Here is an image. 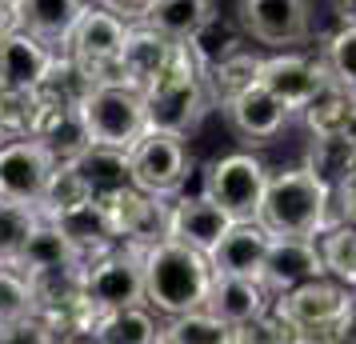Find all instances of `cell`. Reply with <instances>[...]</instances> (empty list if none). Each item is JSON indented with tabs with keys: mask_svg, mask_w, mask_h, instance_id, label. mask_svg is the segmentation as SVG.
Here are the masks:
<instances>
[{
	"mask_svg": "<svg viewBox=\"0 0 356 344\" xmlns=\"http://www.w3.org/2000/svg\"><path fill=\"white\" fill-rule=\"evenodd\" d=\"M212 264L204 252H196L177 240L145 248V304L161 316H184L209 304L212 293Z\"/></svg>",
	"mask_w": 356,
	"mask_h": 344,
	"instance_id": "obj_1",
	"label": "cell"
},
{
	"mask_svg": "<svg viewBox=\"0 0 356 344\" xmlns=\"http://www.w3.org/2000/svg\"><path fill=\"white\" fill-rule=\"evenodd\" d=\"M145 108H148V129H164L177 132V136H188L200 124V116L212 108L209 68L188 40L172 44V56H168L164 72L145 88Z\"/></svg>",
	"mask_w": 356,
	"mask_h": 344,
	"instance_id": "obj_2",
	"label": "cell"
},
{
	"mask_svg": "<svg viewBox=\"0 0 356 344\" xmlns=\"http://www.w3.org/2000/svg\"><path fill=\"white\" fill-rule=\"evenodd\" d=\"M257 220L273 236L316 240L332 224V188L316 181L308 168H284L268 177Z\"/></svg>",
	"mask_w": 356,
	"mask_h": 344,
	"instance_id": "obj_3",
	"label": "cell"
},
{
	"mask_svg": "<svg viewBox=\"0 0 356 344\" xmlns=\"http://www.w3.org/2000/svg\"><path fill=\"white\" fill-rule=\"evenodd\" d=\"M273 304L292 328L305 332L308 344H328L340 341V332L348 325V316L356 309V288H348L332 277H321L284 296H273Z\"/></svg>",
	"mask_w": 356,
	"mask_h": 344,
	"instance_id": "obj_4",
	"label": "cell"
},
{
	"mask_svg": "<svg viewBox=\"0 0 356 344\" xmlns=\"http://www.w3.org/2000/svg\"><path fill=\"white\" fill-rule=\"evenodd\" d=\"M129 33H132L129 20H120L116 13L100 8L97 0H92V4L84 8V17L76 20L72 36H68L65 56H72L92 84H124L120 56H124Z\"/></svg>",
	"mask_w": 356,
	"mask_h": 344,
	"instance_id": "obj_5",
	"label": "cell"
},
{
	"mask_svg": "<svg viewBox=\"0 0 356 344\" xmlns=\"http://www.w3.org/2000/svg\"><path fill=\"white\" fill-rule=\"evenodd\" d=\"M81 116H84V129L92 136V145L120 148V152H129L148 132L145 92L129 88V84H97L84 97Z\"/></svg>",
	"mask_w": 356,
	"mask_h": 344,
	"instance_id": "obj_6",
	"label": "cell"
},
{
	"mask_svg": "<svg viewBox=\"0 0 356 344\" xmlns=\"http://www.w3.org/2000/svg\"><path fill=\"white\" fill-rule=\"evenodd\" d=\"M84 296L100 312L145 304V248L116 245L92 261H84Z\"/></svg>",
	"mask_w": 356,
	"mask_h": 344,
	"instance_id": "obj_7",
	"label": "cell"
},
{
	"mask_svg": "<svg viewBox=\"0 0 356 344\" xmlns=\"http://www.w3.org/2000/svg\"><path fill=\"white\" fill-rule=\"evenodd\" d=\"M129 168H132V184L152 193V197H161V200L184 197L180 193L184 181H188V148H184V136L164 132V129H148L129 148Z\"/></svg>",
	"mask_w": 356,
	"mask_h": 344,
	"instance_id": "obj_8",
	"label": "cell"
},
{
	"mask_svg": "<svg viewBox=\"0 0 356 344\" xmlns=\"http://www.w3.org/2000/svg\"><path fill=\"white\" fill-rule=\"evenodd\" d=\"M268 168L252 152H228L209 164L204 172V197H212L232 220H257L264 188H268Z\"/></svg>",
	"mask_w": 356,
	"mask_h": 344,
	"instance_id": "obj_9",
	"label": "cell"
},
{
	"mask_svg": "<svg viewBox=\"0 0 356 344\" xmlns=\"http://www.w3.org/2000/svg\"><path fill=\"white\" fill-rule=\"evenodd\" d=\"M60 161L33 136H8L0 145V197L13 204H29L40 213L44 193L56 177Z\"/></svg>",
	"mask_w": 356,
	"mask_h": 344,
	"instance_id": "obj_10",
	"label": "cell"
},
{
	"mask_svg": "<svg viewBox=\"0 0 356 344\" xmlns=\"http://www.w3.org/2000/svg\"><path fill=\"white\" fill-rule=\"evenodd\" d=\"M236 17L248 40L284 52L312 36V4L308 0H241Z\"/></svg>",
	"mask_w": 356,
	"mask_h": 344,
	"instance_id": "obj_11",
	"label": "cell"
},
{
	"mask_svg": "<svg viewBox=\"0 0 356 344\" xmlns=\"http://www.w3.org/2000/svg\"><path fill=\"white\" fill-rule=\"evenodd\" d=\"M100 204L113 216V229H116L120 245L152 248V245H161V240H168V208H172L168 200L129 184L124 193H116L113 200H100Z\"/></svg>",
	"mask_w": 356,
	"mask_h": 344,
	"instance_id": "obj_12",
	"label": "cell"
},
{
	"mask_svg": "<svg viewBox=\"0 0 356 344\" xmlns=\"http://www.w3.org/2000/svg\"><path fill=\"white\" fill-rule=\"evenodd\" d=\"M260 84L289 113H305L308 104H312V97L328 84V68H324V60H308L300 52H276V56H264Z\"/></svg>",
	"mask_w": 356,
	"mask_h": 344,
	"instance_id": "obj_13",
	"label": "cell"
},
{
	"mask_svg": "<svg viewBox=\"0 0 356 344\" xmlns=\"http://www.w3.org/2000/svg\"><path fill=\"white\" fill-rule=\"evenodd\" d=\"M232 224H236V220H232L212 197H204V193H200V197H177L172 208H168V240L188 245V248H196V252H204V256L220 245V236H225Z\"/></svg>",
	"mask_w": 356,
	"mask_h": 344,
	"instance_id": "obj_14",
	"label": "cell"
},
{
	"mask_svg": "<svg viewBox=\"0 0 356 344\" xmlns=\"http://www.w3.org/2000/svg\"><path fill=\"white\" fill-rule=\"evenodd\" d=\"M328 277L321 256V245L316 240H292V236H273V248H268V261H264V272H260V284L273 296H284L292 288H300L308 280Z\"/></svg>",
	"mask_w": 356,
	"mask_h": 344,
	"instance_id": "obj_15",
	"label": "cell"
},
{
	"mask_svg": "<svg viewBox=\"0 0 356 344\" xmlns=\"http://www.w3.org/2000/svg\"><path fill=\"white\" fill-rule=\"evenodd\" d=\"M273 248V232L260 220H236L232 229L220 236V245L209 252V264L216 277H252L260 280L264 261Z\"/></svg>",
	"mask_w": 356,
	"mask_h": 344,
	"instance_id": "obj_16",
	"label": "cell"
},
{
	"mask_svg": "<svg viewBox=\"0 0 356 344\" xmlns=\"http://www.w3.org/2000/svg\"><path fill=\"white\" fill-rule=\"evenodd\" d=\"M60 52L49 49L44 40H36L33 33H8L0 40V88H17V92H36L40 81L49 76V68L56 65Z\"/></svg>",
	"mask_w": 356,
	"mask_h": 344,
	"instance_id": "obj_17",
	"label": "cell"
},
{
	"mask_svg": "<svg viewBox=\"0 0 356 344\" xmlns=\"http://www.w3.org/2000/svg\"><path fill=\"white\" fill-rule=\"evenodd\" d=\"M225 116H228V124L236 129L241 140H248V145H268L273 136H280V129L289 124L292 113L257 81L252 88H244L236 100H228Z\"/></svg>",
	"mask_w": 356,
	"mask_h": 344,
	"instance_id": "obj_18",
	"label": "cell"
},
{
	"mask_svg": "<svg viewBox=\"0 0 356 344\" xmlns=\"http://www.w3.org/2000/svg\"><path fill=\"white\" fill-rule=\"evenodd\" d=\"M204 309L220 316L228 328H244L273 309V293L252 277H216Z\"/></svg>",
	"mask_w": 356,
	"mask_h": 344,
	"instance_id": "obj_19",
	"label": "cell"
},
{
	"mask_svg": "<svg viewBox=\"0 0 356 344\" xmlns=\"http://www.w3.org/2000/svg\"><path fill=\"white\" fill-rule=\"evenodd\" d=\"M13 268H20L24 277H49V272H65V268H81V252L72 248V240H68L65 232L56 229L52 220H44L40 216V224L33 229V236H29V245L20 248L17 256H13Z\"/></svg>",
	"mask_w": 356,
	"mask_h": 344,
	"instance_id": "obj_20",
	"label": "cell"
},
{
	"mask_svg": "<svg viewBox=\"0 0 356 344\" xmlns=\"http://www.w3.org/2000/svg\"><path fill=\"white\" fill-rule=\"evenodd\" d=\"M36 104H40V100H36ZM29 136L40 140L60 164H72L81 152L92 148V136H88V129H84L81 108H52V104H40Z\"/></svg>",
	"mask_w": 356,
	"mask_h": 344,
	"instance_id": "obj_21",
	"label": "cell"
},
{
	"mask_svg": "<svg viewBox=\"0 0 356 344\" xmlns=\"http://www.w3.org/2000/svg\"><path fill=\"white\" fill-rule=\"evenodd\" d=\"M84 8H88V0H20L17 17H20V28L24 33H33L36 40H44L49 49L65 52L76 20L84 17Z\"/></svg>",
	"mask_w": 356,
	"mask_h": 344,
	"instance_id": "obj_22",
	"label": "cell"
},
{
	"mask_svg": "<svg viewBox=\"0 0 356 344\" xmlns=\"http://www.w3.org/2000/svg\"><path fill=\"white\" fill-rule=\"evenodd\" d=\"M52 224L72 240V248L81 252V261H92V256H100V252H108V248L120 245L116 240V229H113V216H108V208L100 200H84L76 208L52 216Z\"/></svg>",
	"mask_w": 356,
	"mask_h": 344,
	"instance_id": "obj_23",
	"label": "cell"
},
{
	"mask_svg": "<svg viewBox=\"0 0 356 344\" xmlns=\"http://www.w3.org/2000/svg\"><path fill=\"white\" fill-rule=\"evenodd\" d=\"M72 172L84 181V188H88L92 200H113L116 193H124L132 184L129 152L104 148V145H92L88 152H81V156L72 161Z\"/></svg>",
	"mask_w": 356,
	"mask_h": 344,
	"instance_id": "obj_24",
	"label": "cell"
},
{
	"mask_svg": "<svg viewBox=\"0 0 356 344\" xmlns=\"http://www.w3.org/2000/svg\"><path fill=\"white\" fill-rule=\"evenodd\" d=\"M168 56H172V40H168V36H161L156 28H148V24H132L129 44H124V56H120L124 84L145 92L148 84L164 72Z\"/></svg>",
	"mask_w": 356,
	"mask_h": 344,
	"instance_id": "obj_25",
	"label": "cell"
},
{
	"mask_svg": "<svg viewBox=\"0 0 356 344\" xmlns=\"http://www.w3.org/2000/svg\"><path fill=\"white\" fill-rule=\"evenodd\" d=\"M212 17H216L212 0H156L145 24L156 28L161 36H168L172 44H180V40H193Z\"/></svg>",
	"mask_w": 356,
	"mask_h": 344,
	"instance_id": "obj_26",
	"label": "cell"
},
{
	"mask_svg": "<svg viewBox=\"0 0 356 344\" xmlns=\"http://www.w3.org/2000/svg\"><path fill=\"white\" fill-rule=\"evenodd\" d=\"M260 65H264V56H257V52H248V49H236V52H228L225 60H216V65L209 68L212 104L225 108L228 100H236L244 88H252V84L260 81Z\"/></svg>",
	"mask_w": 356,
	"mask_h": 344,
	"instance_id": "obj_27",
	"label": "cell"
},
{
	"mask_svg": "<svg viewBox=\"0 0 356 344\" xmlns=\"http://www.w3.org/2000/svg\"><path fill=\"white\" fill-rule=\"evenodd\" d=\"M92 336H97V344H156L161 325L148 304H136V309L104 312L92 328Z\"/></svg>",
	"mask_w": 356,
	"mask_h": 344,
	"instance_id": "obj_28",
	"label": "cell"
},
{
	"mask_svg": "<svg viewBox=\"0 0 356 344\" xmlns=\"http://www.w3.org/2000/svg\"><path fill=\"white\" fill-rule=\"evenodd\" d=\"M232 336H236V328H228L209 309H196L184 316H168L161 325L156 344H232Z\"/></svg>",
	"mask_w": 356,
	"mask_h": 344,
	"instance_id": "obj_29",
	"label": "cell"
},
{
	"mask_svg": "<svg viewBox=\"0 0 356 344\" xmlns=\"http://www.w3.org/2000/svg\"><path fill=\"white\" fill-rule=\"evenodd\" d=\"M353 108H356V97H353V92L328 81L321 92L312 97V104H308L300 116H305V129L312 132V136H344Z\"/></svg>",
	"mask_w": 356,
	"mask_h": 344,
	"instance_id": "obj_30",
	"label": "cell"
},
{
	"mask_svg": "<svg viewBox=\"0 0 356 344\" xmlns=\"http://www.w3.org/2000/svg\"><path fill=\"white\" fill-rule=\"evenodd\" d=\"M353 161H356V145L348 136H312L305 168L337 193L340 184L348 181V172H353Z\"/></svg>",
	"mask_w": 356,
	"mask_h": 344,
	"instance_id": "obj_31",
	"label": "cell"
},
{
	"mask_svg": "<svg viewBox=\"0 0 356 344\" xmlns=\"http://www.w3.org/2000/svg\"><path fill=\"white\" fill-rule=\"evenodd\" d=\"M316 245H321L328 277L340 280V284H348V288H356V224H344V220L328 224L316 236Z\"/></svg>",
	"mask_w": 356,
	"mask_h": 344,
	"instance_id": "obj_32",
	"label": "cell"
},
{
	"mask_svg": "<svg viewBox=\"0 0 356 344\" xmlns=\"http://www.w3.org/2000/svg\"><path fill=\"white\" fill-rule=\"evenodd\" d=\"M324 68H328V81L348 88L356 97V24H340L337 33L324 40Z\"/></svg>",
	"mask_w": 356,
	"mask_h": 344,
	"instance_id": "obj_33",
	"label": "cell"
},
{
	"mask_svg": "<svg viewBox=\"0 0 356 344\" xmlns=\"http://www.w3.org/2000/svg\"><path fill=\"white\" fill-rule=\"evenodd\" d=\"M40 224V213L29 204H13L0 197V261H13L20 248L29 245L33 229Z\"/></svg>",
	"mask_w": 356,
	"mask_h": 344,
	"instance_id": "obj_34",
	"label": "cell"
},
{
	"mask_svg": "<svg viewBox=\"0 0 356 344\" xmlns=\"http://www.w3.org/2000/svg\"><path fill=\"white\" fill-rule=\"evenodd\" d=\"M36 312V296H33V280L24 277L20 268H13L8 261H0V328Z\"/></svg>",
	"mask_w": 356,
	"mask_h": 344,
	"instance_id": "obj_35",
	"label": "cell"
},
{
	"mask_svg": "<svg viewBox=\"0 0 356 344\" xmlns=\"http://www.w3.org/2000/svg\"><path fill=\"white\" fill-rule=\"evenodd\" d=\"M88 197V188H84V181L72 172V164H60L56 168V177H52L49 193H44V204H40V216L44 220H52V216L68 213V208H76V204H84Z\"/></svg>",
	"mask_w": 356,
	"mask_h": 344,
	"instance_id": "obj_36",
	"label": "cell"
},
{
	"mask_svg": "<svg viewBox=\"0 0 356 344\" xmlns=\"http://www.w3.org/2000/svg\"><path fill=\"white\" fill-rule=\"evenodd\" d=\"M36 92H17V88H0V129L8 136H29L36 120Z\"/></svg>",
	"mask_w": 356,
	"mask_h": 344,
	"instance_id": "obj_37",
	"label": "cell"
},
{
	"mask_svg": "<svg viewBox=\"0 0 356 344\" xmlns=\"http://www.w3.org/2000/svg\"><path fill=\"white\" fill-rule=\"evenodd\" d=\"M188 44H193L196 56L204 60V68H212L216 60H225L228 52L241 49V44H236V36H232V28H228L225 20H216V17H212L209 24H204V28H200V33L188 40Z\"/></svg>",
	"mask_w": 356,
	"mask_h": 344,
	"instance_id": "obj_38",
	"label": "cell"
},
{
	"mask_svg": "<svg viewBox=\"0 0 356 344\" xmlns=\"http://www.w3.org/2000/svg\"><path fill=\"white\" fill-rule=\"evenodd\" d=\"M52 341H56V332L36 312H29V316H20V320L0 328V344H52Z\"/></svg>",
	"mask_w": 356,
	"mask_h": 344,
	"instance_id": "obj_39",
	"label": "cell"
},
{
	"mask_svg": "<svg viewBox=\"0 0 356 344\" xmlns=\"http://www.w3.org/2000/svg\"><path fill=\"white\" fill-rule=\"evenodd\" d=\"M97 4L108 8V13H116L120 20H129V24H145L156 0H97Z\"/></svg>",
	"mask_w": 356,
	"mask_h": 344,
	"instance_id": "obj_40",
	"label": "cell"
},
{
	"mask_svg": "<svg viewBox=\"0 0 356 344\" xmlns=\"http://www.w3.org/2000/svg\"><path fill=\"white\" fill-rule=\"evenodd\" d=\"M20 28V17H17V4H8V0H0V40L8 33H17Z\"/></svg>",
	"mask_w": 356,
	"mask_h": 344,
	"instance_id": "obj_41",
	"label": "cell"
},
{
	"mask_svg": "<svg viewBox=\"0 0 356 344\" xmlns=\"http://www.w3.org/2000/svg\"><path fill=\"white\" fill-rule=\"evenodd\" d=\"M332 13H337L344 24H356V0H332Z\"/></svg>",
	"mask_w": 356,
	"mask_h": 344,
	"instance_id": "obj_42",
	"label": "cell"
},
{
	"mask_svg": "<svg viewBox=\"0 0 356 344\" xmlns=\"http://www.w3.org/2000/svg\"><path fill=\"white\" fill-rule=\"evenodd\" d=\"M52 344H97L92 332H65V336H56Z\"/></svg>",
	"mask_w": 356,
	"mask_h": 344,
	"instance_id": "obj_43",
	"label": "cell"
},
{
	"mask_svg": "<svg viewBox=\"0 0 356 344\" xmlns=\"http://www.w3.org/2000/svg\"><path fill=\"white\" fill-rule=\"evenodd\" d=\"M340 341H344V344H356V309H353V316H348L344 332H340Z\"/></svg>",
	"mask_w": 356,
	"mask_h": 344,
	"instance_id": "obj_44",
	"label": "cell"
},
{
	"mask_svg": "<svg viewBox=\"0 0 356 344\" xmlns=\"http://www.w3.org/2000/svg\"><path fill=\"white\" fill-rule=\"evenodd\" d=\"M344 136L356 145V108H353V116H348V129H344Z\"/></svg>",
	"mask_w": 356,
	"mask_h": 344,
	"instance_id": "obj_45",
	"label": "cell"
},
{
	"mask_svg": "<svg viewBox=\"0 0 356 344\" xmlns=\"http://www.w3.org/2000/svg\"><path fill=\"white\" fill-rule=\"evenodd\" d=\"M4 140H8V132H4V129H0V145H4Z\"/></svg>",
	"mask_w": 356,
	"mask_h": 344,
	"instance_id": "obj_46",
	"label": "cell"
},
{
	"mask_svg": "<svg viewBox=\"0 0 356 344\" xmlns=\"http://www.w3.org/2000/svg\"><path fill=\"white\" fill-rule=\"evenodd\" d=\"M8 4H20V0H8Z\"/></svg>",
	"mask_w": 356,
	"mask_h": 344,
	"instance_id": "obj_47",
	"label": "cell"
}]
</instances>
